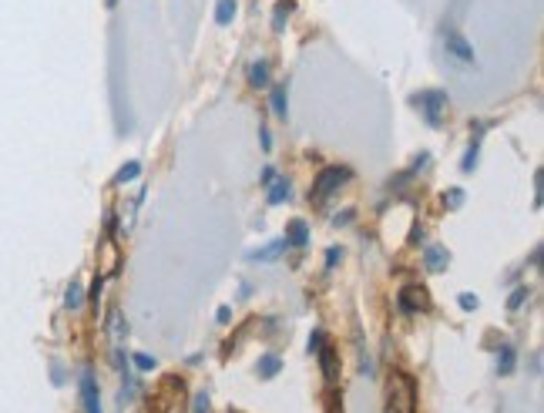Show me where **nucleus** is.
I'll use <instances>...</instances> for the list:
<instances>
[{"mask_svg":"<svg viewBox=\"0 0 544 413\" xmlns=\"http://www.w3.org/2000/svg\"><path fill=\"white\" fill-rule=\"evenodd\" d=\"M343 182H350V168H340V165H333V168H323L320 178L313 182V192H309V202L313 205H323L326 199H330L333 192H340V185Z\"/></svg>","mask_w":544,"mask_h":413,"instance_id":"obj_1","label":"nucleus"},{"mask_svg":"<svg viewBox=\"0 0 544 413\" xmlns=\"http://www.w3.org/2000/svg\"><path fill=\"white\" fill-rule=\"evenodd\" d=\"M417 410V387L407 373H397L390 380V413H414Z\"/></svg>","mask_w":544,"mask_h":413,"instance_id":"obj_2","label":"nucleus"},{"mask_svg":"<svg viewBox=\"0 0 544 413\" xmlns=\"http://www.w3.org/2000/svg\"><path fill=\"white\" fill-rule=\"evenodd\" d=\"M410 105H417L424 111L430 128H440L444 125V111H447V91H420V95L410 98Z\"/></svg>","mask_w":544,"mask_h":413,"instance_id":"obj_3","label":"nucleus"},{"mask_svg":"<svg viewBox=\"0 0 544 413\" xmlns=\"http://www.w3.org/2000/svg\"><path fill=\"white\" fill-rule=\"evenodd\" d=\"M444 48H447L450 58H454V61H461V64H467V68H474V64H477L474 44L467 41L464 34H457V31H447V34H444Z\"/></svg>","mask_w":544,"mask_h":413,"instance_id":"obj_4","label":"nucleus"},{"mask_svg":"<svg viewBox=\"0 0 544 413\" xmlns=\"http://www.w3.org/2000/svg\"><path fill=\"white\" fill-rule=\"evenodd\" d=\"M397 306H400V313H427L430 299L420 286H403L397 293Z\"/></svg>","mask_w":544,"mask_h":413,"instance_id":"obj_5","label":"nucleus"},{"mask_svg":"<svg viewBox=\"0 0 544 413\" xmlns=\"http://www.w3.org/2000/svg\"><path fill=\"white\" fill-rule=\"evenodd\" d=\"M81 403H84V413H101V393L91 370L81 373Z\"/></svg>","mask_w":544,"mask_h":413,"instance_id":"obj_6","label":"nucleus"},{"mask_svg":"<svg viewBox=\"0 0 544 413\" xmlns=\"http://www.w3.org/2000/svg\"><path fill=\"white\" fill-rule=\"evenodd\" d=\"M286 246H296V249H303L306 242H309V225L303 222V219H293L286 225Z\"/></svg>","mask_w":544,"mask_h":413,"instance_id":"obj_7","label":"nucleus"},{"mask_svg":"<svg viewBox=\"0 0 544 413\" xmlns=\"http://www.w3.org/2000/svg\"><path fill=\"white\" fill-rule=\"evenodd\" d=\"M424 266H427L430 272H444V269L450 266L447 249H444V246H427V252H424Z\"/></svg>","mask_w":544,"mask_h":413,"instance_id":"obj_8","label":"nucleus"},{"mask_svg":"<svg viewBox=\"0 0 544 413\" xmlns=\"http://www.w3.org/2000/svg\"><path fill=\"white\" fill-rule=\"evenodd\" d=\"M108 333H111V343H115V350H118V343L128 336V323H125V316H121V309H111L108 313Z\"/></svg>","mask_w":544,"mask_h":413,"instance_id":"obj_9","label":"nucleus"},{"mask_svg":"<svg viewBox=\"0 0 544 413\" xmlns=\"http://www.w3.org/2000/svg\"><path fill=\"white\" fill-rule=\"evenodd\" d=\"M266 195H269V205H283L289 202V182L283 175H276L272 182L266 185Z\"/></svg>","mask_w":544,"mask_h":413,"instance_id":"obj_10","label":"nucleus"},{"mask_svg":"<svg viewBox=\"0 0 544 413\" xmlns=\"http://www.w3.org/2000/svg\"><path fill=\"white\" fill-rule=\"evenodd\" d=\"M269 105L276 111V118H289V98H286V84H276V88L269 91Z\"/></svg>","mask_w":544,"mask_h":413,"instance_id":"obj_11","label":"nucleus"},{"mask_svg":"<svg viewBox=\"0 0 544 413\" xmlns=\"http://www.w3.org/2000/svg\"><path fill=\"white\" fill-rule=\"evenodd\" d=\"M246 78H249L252 88H269V64L266 61H252Z\"/></svg>","mask_w":544,"mask_h":413,"instance_id":"obj_12","label":"nucleus"},{"mask_svg":"<svg viewBox=\"0 0 544 413\" xmlns=\"http://www.w3.org/2000/svg\"><path fill=\"white\" fill-rule=\"evenodd\" d=\"M514 346L511 343H504L501 350H497V373H501V377H508V373L514 370Z\"/></svg>","mask_w":544,"mask_h":413,"instance_id":"obj_13","label":"nucleus"},{"mask_svg":"<svg viewBox=\"0 0 544 413\" xmlns=\"http://www.w3.org/2000/svg\"><path fill=\"white\" fill-rule=\"evenodd\" d=\"M236 21V0H219V7H215V24L225 27Z\"/></svg>","mask_w":544,"mask_h":413,"instance_id":"obj_14","label":"nucleus"},{"mask_svg":"<svg viewBox=\"0 0 544 413\" xmlns=\"http://www.w3.org/2000/svg\"><path fill=\"white\" fill-rule=\"evenodd\" d=\"M293 0H279L276 4V14H272V31H283V24L289 21V14H293Z\"/></svg>","mask_w":544,"mask_h":413,"instance_id":"obj_15","label":"nucleus"},{"mask_svg":"<svg viewBox=\"0 0 544 413\" xmlns=\"http://www.w3.org/2000/svg\"><path fill=\"white\" fill-rule=\"evenodd\" d=\"M286 249V242H269V246L266 249H256V252H249V259L252 262H272V259H279V252H283Z\"/></svg>","mask_w":544,"mask_h":413,"instance_id":"obj_16","label":"nucleus"},{"mask_svg":"<svg viewBox=\"0 0 544 413\" xmlns=\"http://www.w3.org/2000/svg\"><path fill=\"white\" fill-rule=\"evenodd\" d=\"M279 370H283V360H279V356H272V353L262 356V363H259V377L262 380H272Z\"/></svg>","mask_w":544,"mask_h":413,"instance_id":"obj_17","label":"nucleus"},{"mask_svg":"<svg viewBox=\"0 0 544 413\" xmlns=\"http://www.w3.org/2000/svg\"><path fill=\"white\" fill-rule=\"evenodd\" d=\"M481 135H484V125L477 128V138L471 142V148H467V155H464V162H461L464 172H474V165H477V152H481Z\"/></svg>","mask_w":544,"mask_h":413,"instance_id":"obj_18","label":"nucleus"},{"mask_svg":"<svg viewBox=\"0 0 544 413\" xmlns=\"http://www.w3.org/2000/svg\"><path fill=\"white\" fill-rule=\"evenodd\" d=\"M81 303H84V286L78 283V279H71L68 293H64V306H68V309H81Z\"/></svg>","mask_w":544,"mask_h":413,"instance_id":"obj_19","label":"nucleus"},{"mask_svg":"<svg viewBox=\"0 0 544 413\" xmlns=\"http://www.w3.org/2000/svg\"><path fill=\"white\" fill-rule=\"evenodd\" d=\"M138 175H142V162H128V165H121V168H118L115 182H118V185H125V182H135Z\"/></svg>","mask_w":544,"mask_h":413,"instance_id":"obj_20","label":"nucleus"},{"mask_svg":"<svg viewBox=\"0 0 544 413\" xmlns=\"http://www.w3.org/2000/svg\"><path fill=\"white\" fill-rule=\"evenodd\" d=\"M320 363H323V377L326 380H336V353L333 350H320Z\"/></svg>","mask_w":544,"mask_h":413,"instance_id":"obj_21","label":"nucleus"},{"mask_svg":"<svg viewBox=\"0 0 544 413\" xmlns=\"http://www.w3.org/2000/svg\"><path fill=\"white\" fill-rule=\"evenodd\" d=\"M131 360H135V366H138V370H142V373H148V370H155V356H148V353H135V356H131Z\"/></svg>","mask_w":544,"mask_h":413,"instance_id":"obj_22","label":"nucleus"},{"mask_svg":"<svg viewBox=\"0 0 544 413\" xmlns=\"http://www.w3.org/2000/svg\"><path fill=\"white\" fill-rule=\"evenodd\" d=\"M444 205H450V209H461V205H464V189H450V192H444Z\"/></svg>","mask_w":544,"mask_h":413,"instance_id":"obj_23","label":"nucleus"},{"mask_svg":"<svg viewBox=\"0 0 544 413\" xmlns=\"http://www.w3.org/2000/svg\"><path fill=\"white\" fill-rule=\"evenodd\" d=\"M457 303H461V309H467V313H474V309L481 306V299H477L474 293H461L457 296Z\"/></svg>","mask_w":544,"mask_h":413,"instance_id":"obj_24","label":"nucleus"},{"mask_svg":"<svg viewBox=\"0 0 544 413\" xmlns=\"http://www.w3.org/2000/svg\"><path fill=\"white\" fill-rule=\"evenodd\" d=\"M212 407V400H209V393H195V403H192V413H209Z\"/></svg>","mask_w":544,"mask_h":413,"instance_id":"obj_25","label":"nucleus"},{"mask_svg":"<svg viewBox=\"0 0 544 413\" xmlns=\"http://www.w3.org/2000/svg\"><path fill=\"white\" fill-rule=\"evenodd\" d=\"M524 299H528V289H518V293H511L508 309H521V306H524Z\"/></svg>","mask_w":544,"mask_h":413,"instance_id":"obj_26","label":"nucleus"},{"mask_svg":"<svg viewBox=\"0 0 544 413\" xmlns=\"http://www.w3.org/2000/svg\"><path fill=\"white\" fill-rule=\"evenodd\" d=\"M323 350V330H313L309 336V353H320Z\"/></svg>","mask_w":544,"mask_h":413,"instance_id":"obj_27","label":"nucleus"},{"mask_svg":"<svg viewBox=\"0 0 544 413\" xmlns=\"http://www.w3.org/2000/svg\"><path fill=\"white\" fill-rule=\"evenodd\" d=\"M343 259V249H326V266H336V262H340Z\"/></svg>","mask_w":544,"mask_h":413,"instance_id":"obj_28","label":"nucleus"},{"mask_svg":"<svg viewBox=\"0 0 544 413\" xmlns=\"http://www.w3.org/2000/svg\"><path fill=\"white\" fill-rule=\"evenodd\" d=\"M534 205H541V172L534 175Z\"/></svg>","mask_w":544,"mask_h":413,"instance_id":"obj_29","label":"nucleus"},{"mask_svg":"<svg viewBox=\"0 0 544 413\" xmlns=\"http://www.w3.org/2000/svg\"><path fill=\"white\" fill-rule=\"evenodd\" d=\"M259 135H262V148H266V152H272V135H269V128H262Z\"/></svg>","mask_w":544,"mask_h":413,"instance_id":"obj_30","label":"nucleus"},{"mask_svg":"<svg viewBox=\"0 0 544 413\" xmlns=\"http://www.w3.org/2000/svg\"><path fill=\"white\" fill-rule=\"evenodd\" d=\"M215 319H219V323H229V319H232V309H229V306H222L219 313H215Z\"/></svg>","mask_w":544,"mask_h":413,"instance_id":"obj_31","label":"nucleus"},{"mask_svg":"<svg viewBox=\"0 0 544 413\" xmlns=\"http://www.w3.org/2000/svg\"><path fill=\"white\" fill-rule=\"evenodd\" d=\"M276 178V168H262V185H269Z\"/></svg>","mask_w":544,"mask_h":413,"instance_id":"obj_32","label":"nucleus"}]
</instances>
